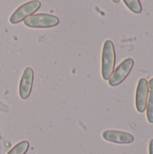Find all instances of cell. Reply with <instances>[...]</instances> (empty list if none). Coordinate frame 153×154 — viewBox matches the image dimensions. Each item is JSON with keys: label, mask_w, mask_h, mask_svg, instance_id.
Masks as SVG:
<instances>
[{"label": "cell", "mask_w": 153, "mask_h": 154, "mask_svg": "<svg viewBox=\"0 0 153 154\" xmlns=\"http://www.w3.org/2000/svg\"><path fill=\"white\" fill-rule=\"evenodd\" d=\"M116 55L114 42L111 40H106L104 42L102 51V65L101 74L104 80H108L114 72L115 66Z\"/></svg>", "instance_id": "obj_1"}, {"label": "cell", "mask_w": 153, "mask_h": 154, "mask_svg": "<svg viewBox=\"0 0 153 154\" xmlns=\"http://www.w3.org/2000/svg\"><path fill=\"white\" fill-rule=\"evenodd\" d=\"M25 26L30 28L47 29L55 27L60 23V20L57 16L49 14H32L23 20Z\"/></svg>", "instance_id": "obj_2"}, {"label": "cell", "mask_w": 153, "mask_h": 154, "mask_svg": "<svg viewBox=\"0 0 153 154\" xmlns=\"http://www.w3.org/2000/svg\"><path fill=\"white\" fill-rule=\"evenodd\" d=\"M134 66V60L132 58L124 59L114 70L110 79H108V84L110 87H117L122 84L126 78L131 73L133 68Z\"/></svg>", "instance_id": "obj_3"}, {"label": "cell", "mask_w": 153, "mask_h": 154, "mask_svg": "<svg viewBox=\"0 0 153 154\" xmlns=\"http://www.w3.org/2000/svg\"><path fill=\"white\" fill-rule=\"evenodd\" d=\"M41 4L39 0H31L24 3L12 14L9 19L10 23L12 24H16L23 22L24 19L33 14L41 7Z\"/></svg>", "instance_id": "obj_4"}, {"label": "cell", "mask_w": 153, "mask_h": 154, "mask_svg": "<svg viewBox=\"0 0 153 154\" xmlns=\"http://www.w3.org/2000/svg\"><path fill=\"white\" fill-rule=\"evenodd\" d=\"M149 97V85L146 79H139L135 94V106L139 113H143L146 110V106Z\"/></svg>", "instance_id": "obj_5"}, {"label": "cell", "mask_w": 153, "mask_h": 154, "mask_svg": "<svg viewBox=\"0 0 153 154\" xmlns=\"http://www.w3.org/2000/svg\"><path fill=\"white\" fill-rule=\"evenodd\" d=\"M103 138L112 143L131 144L134 142V136L130 133L116 130H106L102 134Z\"/></svg>", "instance_id": "obj_6"}, {"label": "cell", "mask_w": 153, "mask_h": 154, "mask_svg": "<svg viewBox=\"0 0 153 154\" xmlns=\"http://www.w3.org/2000/svg\"><path fill=\"white\" fill-rule=\"evenodd\" d=\"M33 77H34V73L32 69L27 67L24 69L19 83V96L23 100L27 99L32 93Z\"/></svg>", "instance_id": "obj_7"}, {"label": "cell", "mask_w": 153, "mask_h": 154, "mask_svg": "<svg viewBox=\"0 0 153 154\" xmlns=\"http://www.w3.org/2000/svg\"><path fill=\"white\" fill-rule=\"evenodd\" d=\"M30 147V143L27 141H22L15 144L7 154H26Z\"/></svg>", "instance_id": "obj_8"}, {"label": "cell", "mask_w": 153, "mask_h": 154, "mask_svg": "<svg viewBox=\"0 0 153 154\" xmlns=\"http://www.w3.org/2000/svg\"><path fill=\"white\" fill-rule=\"evenodd\" d=\"M123 1L131 12H133L134 14L142 13V5L140 0H123Z\"/></svg>", "instance_id": "obj_9"}, {"label": "cell", "mask_w": 153, "mask_h": 154, "mask_svg": "<svg viewBox=\"0 0 153 154\" xmlns=\"http://www.w3.org/2000/svg\"><path fill=\"white\" fill-rule=\"evenodd\" d=\"M146 111H147V120L149 123L153 124V90L151 89L149 92V97L148 102L146 106Z\"/></svg>", "instance_id": "obj_10"}, {"label": "cell", "mask_w": 153, "mask_h": 154, "mask_svg": "<svg viewBox=\"0 0 153 154\" xmlns=\"http://www.w3.org/2000/svg\"><path fill=\"white\" fill-rule=\"evenodd\" d=\"M9 111V107L7 105H5V103H3L2 101H0V112L3 113H7Z\"/></svg>", "instance_id": "obj_11"}, {"label": "cell", "mask_w": 153, "mask_h": 154, "mask_svg": "<svg viewBox=\"0 0 153 154\" xmlns=\"http://www.w3.org/2000/svg\"><path fill=\"white\" fill-rule=\"evenodd\" d=\"M149 154H153V139L150 141L149 143Z\"/></svg>", "instance_id": "obj_12"}, {"label": "cell", "mask_w": 153, "mask_h": 154, "mask_svg": "<svg viewBox=\"0 0 153 154\" xmlns=\"http://www.w3.org/2000/svg\"><path fill=\"white\" fill-rule=\"evenodd\" d=\"M148 85H149V88H150L151 89H152L153 90V78L150 79V81L148 82Z\"/></svg>", "instance_id": "obj_13"}, {"label": "cell", "mask_w": 153, "mask_h": 154, "mask_svg": "<svg viewBox=\"0 0 153 154\" xmlns=\"http://www.w3.org/2000/svg\"><path fill=\"white\" fill-rule=\"evenodd\" d=\"M112 2L115 3V4H118L120 2V0H112Z\"/></svg>", "instance_id": "obj_14"}]
</instances>
